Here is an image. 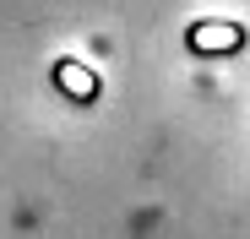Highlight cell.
Wrapping results in <instances>:
<instances>
[{
	"instance_id": "obj_1",
	"label": "cell",
	"mask_w": 250,
	"mask_h": 239,
	"mask_svg": "<svg viewBox=\"0 0 250 239\" xmlns=\"http://www.w3.org/2000/svg\"><path fill=\"white\" fill-rule=\"evenodd\" d=\"M185 44L196 55H234V49H245V27L229 17H201L185 27Z\"/></svg>"
},
{
	"instance_id": "obj_2",
	"label": "cell",
	"mask_w": 250,
	"mask_h": 239,
	"mask_svg": "<svg viewBox=\"0 0 250 239\" xmlns=\"http://www.w3.org/2000/svg\"><path fill=\"white\" fill-rule=\"evenodd\" d=\"M49 82H55L71 103H93V98H98V87H104V82H98V71H93V65H82V60H55Z\"/></svg>"
}]
</instances>
